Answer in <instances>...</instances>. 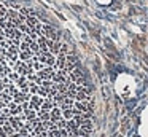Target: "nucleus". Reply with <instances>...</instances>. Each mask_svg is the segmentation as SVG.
<instances>
[{"label":"nucleus","mask_w":148,"mask_h":137,"mask_svg":"<svg viewBox=\"0 0 148 137\" xmlns=\"http://www.w3.org/2000/svg\"><path fill=\"white\" fill-rule=\"evenodd\" d=\"M92 97L73 51L34 11L0 2V137H89Z\"/></svg>","instance_id":"1"}]
</instances>
